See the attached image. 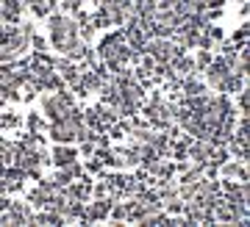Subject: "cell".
<instances>
[{
    "instance_id": "1",
    "label": "cell",
    "mask_w": 250,
    "mask_h": 227,
    "mask_svg": "<svg viewBox=\"0 0 250 227\" xmlns=\"http://www.w3.org/2000/svg\"><path fill=\"white\" fill-rule=\"evenodd\" d=\"M98 53L103 56V61L108 64V70L117 72V75H123L125 72V61H131V47L125 42L123 31H114V34H108L103 42L98 44Z\"/></svg>"
},
{
    "instance_id": "2",
    "label": "cell",
    "mask_w": 250,
    "mask_h": 227,
    "mask_svg": "<svg viewBox=\"0 0 250 227\" xmlns=\"http://www.w3.org/2000/svg\"><path fill=\"white\" fill-rule=\"evenodd\" d=\"M50 31H53V44L59 47V53H67L70 56L75 47H81V28L72 22L70 17H62V14H53L50 17Z\"/></svg>"
},
{
    "instance_id": "3",
    "label": "cell",
    "mask_w": 250,
    "mask_h": 227,
    "mask_svg": "<svg viewBox=\"0 0 250 227\" xmlns=\"http://www.w3.org/2000/svg\"><path fill=\"white\" fill-rule=\"evenodd\" d=\"M42 108H45V114L53 119V122H62V119L72 111V108H75V105H72V97L67 95V92H56V95L45 97Z\"/></svg>"
},
{
    "instance_id": "4",
    "label": "cell",
    "mask_w": 250,
    "mask_h": 227,
    "mask_svg": "<svg viewBox=\"0 0 250 227\" xmlns=\"http://www.w3.org/2000/svg\"><path fill=\"white\" fill-rule=\"evenodd\" d=\"M111 197H100L95 205H89L86 208V222H100V219H106L108 213H111Z\"/></svg>"
},
{
    "instance_id": "5",
    "label": "cell",
    "mask_w": 250,
    "mask_h": 227,
    "mask_svg": "<svg viewBox=\"0 0 250 227\" xmlns=\"http://www.w3.org/2000/svg\"><path fill=\"white\" fill-rule=\"evenodd\" d=\"M100 17L106 19L108 25H120V22H125V14H123V3H103L98 11Z\"/></svg>"
},
{
    "instance_id": "6",
    "label": "cell",
    "mask_w": 250,
    "mask_h": 227,
    "mask_svg": "<svg viewBox=\"0 0 250 227\" xmlns=\"http://www.w3.org/2000/svg\"><path fill=\"white\" fill-rule=\"evenodd\" d=\"M22 177H25V169H20V166L11 169V166H6V172H3V194L11 191V189L17 191L20 186H22Z\"/></svg>"
},
{
    "instance_id": "7",
    "label": "cell",
    "mask_w": 250,
    "mask_h": 227,
    "mask_svg": "<svg viewBox=\"0 0 250 227\" xmlns=\"http://www.w3.org/2000/svg\"><path fill=\"white\" fill-rule=\"evenodd\" d=\"M50 155H53V164L56 166H72L75 164V158H78V152H75V150L72 147H56L53 152H50Z\"/></svg>"
},
{
    "instance_id": "8",
    "label": "cell",
    "mask_w": 250,
    "mask_h": 227,
    "mask_svg": "<svg viewBox=\"0 0 250 227\" xmlns=\"http://www.w3.org/2000/svg\"><path fill=\"white\" fill-rule=\"evenodd\" d=\"M50 136H53L56 141H72V139H78V131H72L70 125H64V122H53L50 125Z\"/></svg>"
},
{
    "instance_id": "9",
    "label": "cell",
    "mask_w": 250,
    "mask_h": 227,
    "mask_svg": "<svg viewBox=\"0 0 250 227\" xmlns=\"http://www.w3.org/2000/svg\"><path fill=\"white\" fill-rule=\"evenodd\" d=\"M67 191H70L72 197H78L81 202H83V200H89V194H92V183H89V177H83V175H81V183H70V186H67Z\"/></svg>"
},
{
    "instance_id": "10",
    "label": "cell",
    "mask_w": 250,
    "mask_h": 227,
    "mask_svg": "<svg viewBox=\"0 0 250 227\" xmlns=\"http://www.w3.org/2000/svg\"><path fill=\"white\" fill-rule=\"evenodd\" d=\"M20 11H22V3H17V0H6V3H3V22L11 28V22H17L20 19Z\"/></svg>"
},
{
    "instance_id": "11",
    "label": "cell",
    "mask_w": 250,
    "mask_h": 227,
    "mask_svg": "<svg viewBox=\"0 0 250 227\" xmlns=\"http://www.w3.org/2000/svg\"><path fill=\"white\" fill-rule=\"evenodd\" d=\"M50 197H53V189L39 183V189H34V191L28 194V202H31V205H47V202H50Z\"/></svg>"
},
{
    "instance_id": "12",
    "label": "cell",
    "mask_w": 250,
    "mask_h": 227,
    "mask_svg": "<svg viewBox=\"0 0 250 227\" xmlns=\"http://www.w3.org/2000/svg\"><path fill=\"white\" fill-rule=\"evenodd\" d=\"M170 70H178V72H184V75H187V72H195V61H192V58H187V56H181V58H175V61H172Z\"/></svg>"
},
{
    "instance_id": "13",
    "label": "cell",
    "mask_w": 250,
    "mask_h": 227,
    "mask_svg": "<svg viewBox=\"0 0 250 227\" xmlns=\"http://www.w3.org/2000/svg\"><path fill=\"white\" fill-rule=\"evenodd\" d=\"M223 175H228V177L239 175V180H242V183H248V169H242V166H236V164H225Z\"/></svg>"
},
{
    "instance_id": "14",
    "label": "cell",
    "mask_w": 250,
    "mask_h": 227,
    "mask_svg": "<svg viewBox=\"0 0 250 227\" xmlns=\"http://www.w3.org/2000/svg\"><path fill=\"white\" fill-rule=\"evenodd\" d=\"M53 0H45V3H34V6H31V11H34L36 17H45V14H50V11H53Z\"/></svg>"
},
{
    "instance_id": "15",
    "label": "cell",
    "mask_w": 250,
    "mask_h": 227,
    "mask_svg": "<svg viewBox=\"0 0 250 227\" xmlns=\"http://www.w3.org/2000/svg\"><path fill=\"white\" fill-rule=\"evenodd\" d=\"M0 125H3V131L17 128V125H20V116H17V114H9V111H6V114H3V119H0Z\"/></svg>"
},
{
    "instance_id": "16",
    "label": "cell",
    "mask_w": 250,
    "mask_h": 227,
    "mask_svg": "<svg viewBox=\"0 0 250 227\" xmlns=\"http://www.w3.org/2000/svg\"><path fill=\"white\" fill-rule=\"evenodd\" d=\"M208 64H211V53L200 50V56H197V61H195V70H208Z\"/></svg>"
},
{
    "instance_id": "17",
    "label": "cell",
    "mask_w": 250,
    "mask_h": 227,
    "mask_svg": "<svg viewBox=\"0 0 250 227\" xmlns=\"http://www.w3.org/2000/svg\"><path fill=\"white\" fill-rule=\"evenodd\" d=\"M28 128H31V133H36V131H42V128H45V122H42L36 114H31V116H28Z\"/></svg>"
},
{
    "instance_id": "18",
    "label": "cell",
    "mask_w": 250,
    "mask_h": 227,
    "mask_svg": "<svg viewBox=\"0 0 250 227\" xmlns=\"http://www.w3.org/2000/svg\"><path fill=\"white\" fill-rule=\"evenodd\" d=\"M245 39H248V28L242 25V28H239V31H236V34H233V44L239 42V44H242V47H245Z\"/></svg>"
},
{
    "instance_id": "19",
    "label": "cell",
    "mask_w": 250,
    "mask_h": 227,
    "mask_svg": "<svg viewBox=\"0 0 250 227\" xmlns=\"http://www.w3.org/2000/svg\"><path fill=\"white\" fill-rule=\"evenodd\" d=\"M31 47H34L36 53H42L45 50V39H42V36H34V39H31Z\"/></svg>"
},
{
    "instance_id": "20",
    "label": "cell",
    "mask_w": 250,
    "mask_h": 227,
    "mask_svg": "<svg viewBox=\"0 0 250 227\" xmlns=\"http://www.w3.org/2000/svg\"><path fill=\"white\" fill-rule=\"evenodd\" d=\"M100 169H103V161H100V158L89 161V172H100Z\"/></svg>"
},
{
    "instance_id": "21",
    "label": "cell",
    "mask_w": 250,
    "mask_h": 227,
    "mask_svg": "<svg viewBox=\"0 0 250 227\" xmlns=\"http://www.w3.org/2000/svg\"><path fill=\"white\" fill-rule=\"evenodd\" d=\"M239 105H242V114H248V92L239 95Z\"/></svg>"
}]
</instances>
